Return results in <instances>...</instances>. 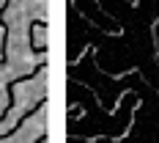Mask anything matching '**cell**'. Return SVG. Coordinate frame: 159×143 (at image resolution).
<instances>
[{
    "label": "cell",
    "mask_w": 159,
    "mask_h": 143,
    "mask_svg": "<svg viewBox=\"0 0 159 143\" xmlns=\"http://www.w3.org/2000/svg\"><path fill=\"white\" fill-rule=\"evenodd\" d=\"M41 69H47V64H44V61H41V64H36V66L30 69V72H28V74H22V77L11 80V83L6 85V91H8V107H6V110L0 113V121H6V116H8V113H11V107H14V88L19 85V83H25V80H33L36 74H39V72H41Z\"/></svg>",
    "instance_id": "1"
}]
</instances>
